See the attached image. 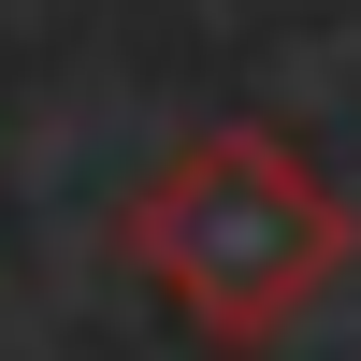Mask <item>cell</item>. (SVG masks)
Wrapping results in <instances>:
<instances>
[{"label":"cell","instance_id":"obj_1","mask_svg":"<svg viewBox=\"0 0 361 361\" xmlns=\"http://www.w3.org/2000/svg\"><path fill=\"white\" fill-rule=\"evenodd\" d=\"M116 246H130V275L159 289L202 347L260 361V347H289L318 304H333V275H347V188H333L289 130L217 116V130H188V145L130 188Z\"/></svg>","mask_w":361,"mask_h":361}]
</instances>
